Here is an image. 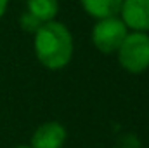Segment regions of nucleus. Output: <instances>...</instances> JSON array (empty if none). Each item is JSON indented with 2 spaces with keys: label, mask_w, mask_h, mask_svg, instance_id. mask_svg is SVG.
I'll use <instances>...</instances> for the list:
<instances>
[{
  "label": "nucleus",
  "mask_w": 149,
  "mask_h": 148,
  "mask_svg": "<svg viewBox=\"0 0 149 148\" xmlns=\"http://www.w3.org/2000/svg\"><path fill=\"white\" fill-rule=\"evenodd\" d=\"M16 148H31V147H16Z\"/></svg>",
  "instance_id": "10"
},
{
  "label": "nucleus",
  "mask_w": 149,
  "mask_h": 148,
  "mask_svg": "<svg viewBox=\"0 0 149 148\" xmlns=\"http://www.w3.org/2000/svg\"><path fill=\"white\" fill-rule=\"evenodd\" d=\"M128 35L127 26L121 19H118L116 16L111 18H102L97 21V25L94 26L92 32V40L94 45L104 52V54H113L120 49L121 42Z\"/></svg>",
  "instance_id": "3"
},
{
  "label": "nucleus",
  "mask_w": 149,
  "mask_h": 148,
  "mask_svg": "<svg viewBox=\"0 0 149 148\" xmlns=\"http://www.w3.org/2000/svg\"><path fill=\"white\" fill-rule=\"evenodd\" d=\"M80 2L90 16H94L97 19H102V18L116 16L120 12V7H121L123 0H80Z\"/></svg>",
  "instance_id": "6"
},
{
  "label": "nucleus",
  "mask_w": 149,
  "mask_h": 148,
  "mask_svg": "<svg viewBox=\"0 0 149 148\" xmlns=\"http://www.w3.org/2000/svg\"><path fill=\"white\" fill-rule=\"evenodd\" d=\"M26 5H28V12L40 19L42 23L52 21L59 11L57 0H26Z\"/></svg>",
  "instance_id": "7"
},
{
  "label": "nucleus",
  "mask_w": 149,
  "mask_h": 148,
  "mask_svg": "<svg viewBox=\"0 0 149 148\" xmlns=\"http://www.w3.org/2000/svg\"><path fill=\"white\" fill-rule=\"evenodd\" d=\"M118 52L120 65L130 73H142L149 68V35L142 32L128 33Z\"/></svg>",
  "instance_id": "2"
},
{
  "label": "nucleus",
  "mask_w": 149,
  "mask_h": 148,
  "mask_svg": "<svg viewBox=\"0 0 149 148\" xmlns=\"http://www.w3.org/2000/svg\"><path fill=\"white\" fill-rule=\"evenodd\" d=\"M21 26L26 30V32H30V33H35L38 28L42 26V21L40 19H37L35 16H31L28 11L21 16Z\"/></svg>",
  "instance_id": "8"
},
{
  "label": "nucleus",
  "mask_w": 149,
  "mask_h": 148,
  "mask_svg": "<svg viewBox=\"0 0 149 148\" xmlns=\"http://www.w3.org/2000/svg\"><path fill=\"white\" fill-rule=\"evenodd\" d=\"M120 12L127 28L142 33L149 32V0H123Z\"/></svg>",
  "instance_id": "4"
},
{
  "label": "nucleus",
  "mask_w": 149,
  "mask_h": 148,
  "mask_svg": "<svg viewBox=\"0 0 149 148\" xmlns=\"http://www.w3.org/2000/svg\"><path fill=\"white\" fill-rule=\"evenodd\" d=\"M5 9H7V0H0V18L5 12Z\"/></svg>",
  "instance_id": "9"
},
{
  "label": "nucleus",
  "mask_w": 149,
  "mask_h": 148,
  "mask_svg": "<svg viewBox=\"0 0 149 148\" xmlns=\"http://www.w3.org/2000/svg\"><path fill=\"white\" fill-rule=\"evenodd\" d=\"M35 54L49 70H61L73 56V37L63 23L47 21L35 32Z\"/></svg>",
  "instance_id": "1"
},
{
  "label": "nucleus",
  "mask_w": 149,
  "mask_h": 148,
  "mask_svg": "<svg viewBox=\"0 0 149 148\" xmlns=\"http://www.w3.org/2000/svg\"><path fill=\"white\" fill-rule=\"evenodd\" d=\"M66 129L59 122H45L31 136V148H63Z\"/></svg>",
  "instance_id": "5"
}]
</instances>
